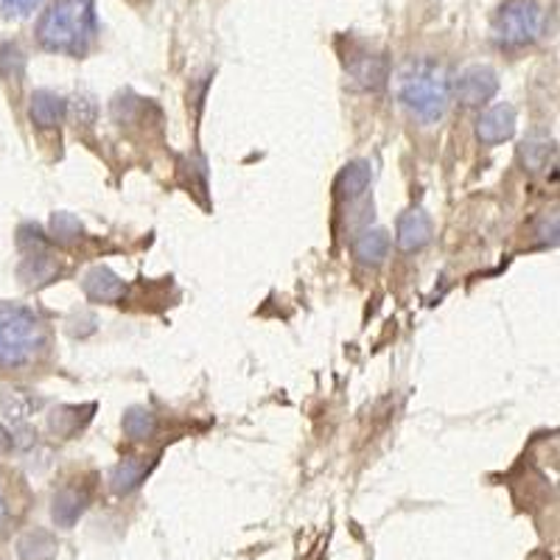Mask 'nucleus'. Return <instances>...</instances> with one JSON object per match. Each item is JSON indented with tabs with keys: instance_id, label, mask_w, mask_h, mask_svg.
Listing matches in <instances>:
<instances>
[{
	"instance_id": "8",
	"label": "nucleus",
	"mask_w": 560,
	"mask_h": 560,
	"mask_svg": "<svg viewBox=\"0 0 560 560\" xmlns=\"http://www.w3.org/2000/svg\"><path fill=\"white\" fill-rule=\"evenodd\" d=\"M28 113H32V121L37 124V127L51 129L62 124L65 113H68V102H65L62 96H57L54 90H37L32 96Z\"/></svg>"
},
{
	"instance_id": "12",
	"label": "nucleus",
	"mask_w": 560,
	"mask_h": 560,
	"mask_svg": "<svg viewBox=\"0 0 560 560\" xmlns=\"http://www.w3.org/2000/svg\"><path fill=\"white\" fill-rule=\"evenodd\" d=\"M84 508H88V493L77 488H65L54 499V522L59 527H73L79 522V516L84 513Z\"/></svg>"
},
{
	"instance_id": "5",
	"label": "nucleus",
	"mask_w": 560,
	"mask_h": 560,
	"mask_svg": "<svg viewBox=\"0 0 560 560\" xmlns=\"http://www.w3.org/2000/svg\"><path fill=\"white\" fill-rule=\"evenodd\" d=\"M499 77L490 65H471L452 82V96L465 107H482L497 96Z\"/></svg>"
},
{
	"instance_id": "6",
	"label": "nucleus",
	"mask_w": 560,
	"mask_h": 560,
	"mask_svg": "<svg viewBox=\"0 0 560 560\" xmlns=\"http://www.w3.org/2000/svg\"><path fill=\"white\" fill-rule=\"evenodd\" d=\"M513 132H516V109L510 104H493L479 115L477 138L485 147H499V143L513 138Z\"/></svg>"
},
{
	"instance_id": "2",
	"label": "nucleus",
	"mask_w": 560,
	"mask_h": 560,
	"mask_svg": "<svg viewBox=\"0 0 560 560\" xmlns=\"http://www.w3.org/2000/svg\"><path fill=\"white\" fill-rule=\"evenodd\" d=\"M398 96L420 124H438L452 104V77L432 59H412L398 77Z\"/></svg>"
},
{
	"instance_id": "17",
	"label": "nucleus",
	"mask_w": 560,
	"mask_h": 560,
	"mask_svg": "<svg viewBox=\"0 0 560 560\" xmlns=\"http://www.w3.org/2000/svg\"><path fill=\"white\" fill-rule=\"evenodd\" d=\"M39 3L43 0H0V12L7 14V18H26Z\"/></svg>"
},
{
	"instance_id": "14",
	"label": "nucleus",
	"mask_w": 560,
	"mask_h": 560,
	"mask_svg": "<svg viewBox=\"0 0 560 560\" xmlns=\"http://www.w3.org/2000/svg\"><path fill=\"white\" fill-rule=\"evenodd\" d=\"M350 73H353V79L362 82L364 88H378V84H384L387 68H384L382 57H362L353 68H350Z\"/></svg>"
},
{
	"instance_id": "10",
	"label": "nucleus",
	"mask_w": 560,
	"mask_h": 560,
	"mask_svg": "<svg viewBox=\"0 0 560 560\" xmlns=\"http://www.w3.org/2000/svg\"><path fill=\"white\" fill-rule=\"evenodd\" d=\"M389 253V233L382 228H368L362 230L353 242V255H357L362 264H382Z\"/></svg>"
},
{
	"instance_id": "11",
	"label": "nucleus",
	"mask_w": 560,
	"mask_h": 560,
	"mask_svg": "<svg viewBox=\"0 0 560 560\" xmlns=\"http://www.w3.org/2000/svg\"><path fill=\"white\" fill-rule=\"evenodd\" d=\"M368 185H370V163L357 160V163L345 166V172L339 174L337 194L339 199H345V202H357V199L368 191Z\"/></svg>"
},
{
	"instance_id": "7",
	"label": "nucleus",
	"mask_w": 560,
	"mask_h": 560,
	"mask_svg": "<svg viewBox=\"0 0 560 560\" xmlns=\"http://www.w3.org/2000/svg\"><path fill=\"white\" fill-rule=\"evenodd\" d=\"M395 242H398V247L404 253H418V249H423L432 242V219L420 208L407 210L398 219V236H395Z\"/></svg>"
},
{
	"instance_id": "1",
	"label": "nucleus",
	"mask_w": 560,
	"mask_h": 560,
	"mask_svg": "<svg viewBox=\"0 0 560 560\" xmlns=\"http://www.w3.org/2000/svg\"><path fill=\"white\" fill-rule=\"evenodd\" d=\"M98 37L93 0H51L37 23V43L45 51L82 57Z\"/></svg>"
},
{
	"instance_id": "13",
	"label": "nucleus",
	"mask_w": 560,
	"mask_h": 560,
	"mask_svg": "<svg viewBox=\"0 0 560 560\" xmlns=\"http://www.w3.org/2000/svg\"><path fill=\"white\" fill-rule=\"evenodd\" d=\"M147 465L140 463L138 457L132 459H124L121 465H115V471L109 474V485H113L115 493H129L140 485V479L147 477Z\"/></svg>"
},
{
	"instance_id": "15",
	"label": "nucleus",
	"mask_w": 560,
	"mask_h": 560,
	"mask_svg": "<svg viewBox=\"0 0 560 560\" xmlns=\"http://www.w3.org/2000/svg\"><path fill=\"white\" fill-rule=\"evenodd\" d=\"M154 429H158V420H154V415L149 412V409H129L127 418H124V432L129 434L132 440H147L152 438Z\"/></svg>"
},
{
	"instance_id": "19",
	"label": "nucleus",
	"mask_w": 560,
	"mask_h": 560,
	"mask_svg": "<svg viewBox=\"0 0 560 560\" xmlns=\"http://www.w3.org/2000/svg\"><path fill=\"white\" fill-rule=\"evenodd\" d=\"M12 446H14V440H12V434L7 432V429L0 427V454H7V452H12Z\"/></svg>"
},
{
	"instance_id": "9",
	"label": "nucleus",
	"mask_w": 560,
	"mask_h": 560,
	"mask_svg": "<svg viewBox=\"0 0 560 560\" xmlns=\"http://www.w3.org/2000/svg\"><path fill=\"white\" fill-rule=\"evenodd\" d=\"M84 292H88V298L98 300V303H115V300L124 298L127 287H124V280L115 272H109L107 267H96L93 272L84 275Z\"/></svg>"
},
{
	"instance_id": "16",
	"label": "nucleus",
	"mask_w": 560,
	"mask_h": 560,
	"mask_svg": "<svg viewBox=\"0 0 560 560\" xmlns=\"http://www.w3.org/2000/svg\"><path fill=\"white\" fill-rule=\"evenodd\" d=\"M54 228V236L59 238V242H73V238L82 233V224H79L77 217H70V213H57L51 222Z\"/></svg>"
},
{
	"instance_id": "18",
	"label": "nucleus",
	"mask_w": 560,
	"mask_h": 560,
	"mask_svg": "<svg viewBox=\"0 0 560 560\" xmlns=\"http://www.w3.org/2000/svg\"><path fill=\"white\" fill-rule=\"evenodd\" d=\"M9 524V502H7V490H3V485H0V533L7 529Z\"/></svg>"
},
{
	"instance_id": "3",
	"label": "nucleus",
	"mask_w": 560,
	"mask_h": 560,
	"mask_svg": "<svg viewBox=\"0 0 560 560\" xmlns=\"http://www.w3.org/2000/svg\"><path fill=\"white\" fill-rule=\"evenodd\" d=\"M48 348L43 319L26 306L0 303V368H32Z\"/></svg>"
},
{
	"instance_id": "4",
	"label": "nucleus",
	"mask_w": 560,
	"mask_h": 560,
	"mask_svg": "<svg viewBox=\"0 0 560 560\" xmlns=\"http://www.w3.org/2000/svg\"><path fill=\"white\" fill-rule=\"evenodd\" d=\"M493 43L499 48L516 51L527 48L544 34V9L538 0H508L493 18Z\"/></svg>"
}]
</instances>
